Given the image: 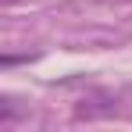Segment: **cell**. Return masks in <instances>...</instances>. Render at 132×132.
Masks as SVG:
<instances>
[{
    "instance_id": "1",
    "label": "cell",
    "mask_w": 132,
    "mask_h": 132,
    "mask_svg": "<svg viewBox=\"0 0 132 132\" xmlns=\"http://www.w3.org/2000/svg\"><path fill=\"white\" fill-rule=\"evenodd\" d=\"M4 4H7V7H11V4H14V0H4Z\"/></svg>"
}]
</instances>
